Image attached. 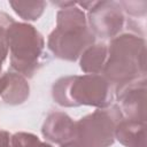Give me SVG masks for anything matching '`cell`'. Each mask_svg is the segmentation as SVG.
<instances>
[{
    "mask_svg": "<svg viewBox=\"0 0 147 147\" xmlns=\"http://www.w3.org/2000/svg\"><path fill=\"white\" fill-rule=\"evenodd\" d=\"M41 133L46 140L61 146L75 140L76 122L63 111H52L42 123Z\"/></svg>",
    "mask_w": 147,
    "mask_h": 147,
    "instance_id": "cell-8",
    "label": "cell"
},
{
    "mask_svg": "<svg viewBox=\"0 0 147 147\" xmlns=\"http://www.w3.org/2000/svg\"><path fill=\"white\" fill-rule=\"evenodd\" d=\"M108 54L106 42H94L88 46L79 57V67L85 74L101 75Z\"/></svg>",
    "mask_w": 147,
    "mask_h": 147,
    "instance_id": "cell-11",
    "label": "cell"
},
{
    "mask_svg": "<svg viewBox=\"0 0 147 147\" xmlns=\"http://www.w3.org/2000/svg\"><path fill=\"white\" fill-rule=\"evenodd\" d=\"M146 78L115 91L118 108L124 118L146 121Z\"/></svg>",
    "mask_w": 147,
    "mask_h": 147,
    "instance_id": "cell-7",
    "label": "cell"
},
{
    "mask_svg": "<svg viewBox=\"0 0 147 147\" xmlns=\"http://www.w3.org/2000/svg\"><path fill=\"white\" fill-rule=\"evenodd\" d=\"M117 105L98 108L76 122V137L82 147H110L115 141V129L123 119Z\"/></svg>",
    "mask_w": 147,
    "mask_h": 147,
    "instance_id": "cell-5",
    "label": "cell"
},
{
    "mask_svg": "<svg viewBox=\"0 0 147 147\" xmlns=\"http://www.w3.org/2000/svg\"><path fill=\"white\" fill-rule=\"evenodd\" d=\"M87 25L94 37L113 39L118 36L125 26V15L116 1H94L86 14Z\"/></svg>",
    "mask_w": 147,
    "mask_h": 147,
    "instance_id": "cell-6",
    "label": "cell"
},
{
    "mask_svg": "<svg viewBox=\"0 0 147 147\" xmlns=\"http://www.w3.org/2000/svg\"><path fill=\"white\" fill-rule=\"evenodd\" d=\"M102 76L115 91L146 78V40L136 31H126L110 39Z\"/></svg>",
    "mask_w": 147,
    "mask_h": 147,
    "instance_id": "cell-1",
    "label": "cell"
},
{
    "mask_svg": "<svg viewBox=\"0 0 147 147\" xmlns=\"http://www.w3.org/2000/svg\"><path fill=\"white\" fill-rule=\"evenodd\" d=\"M52 98L61 107L92 106L107 108L115 98L114 86L102 75H74L56 79L52 86Z\"/></svg>",
    "mask_w": 147,
    "mask_h": 147,
    "instance_id": "cell-3",
    "label": "cell"
},
{
    "mask_svg": "<svg viewBox=\"0 0 147 147\" xmlns=\"http://www.w3.org/2000/svg\"><path fill=\"white\" fill-rule=\"evenodd\" d=\"M61 147H82L77 141H70V142H67V144H63L61 145Z\"/></svg>",
    "mask_w": 147,
    "mask_h": 147,
    "instance_id": "cell-17",
    "label": "cell"
},
{
    "mask_svg": "<svg viewBox=\"0 0 147 147\" xmlns=\"http://www.w3.org/2000/svg\"><path fill=\"white\" fill-rule=\"evenodd\" d=\"M123 11L127 13L131 16H141L145 17L147 2L146 1H121L119 2Z\"/></svg>",
    "mask_w": 147,
    "mask_h": 147,
    "instance_id": "cell-15",
    "label": "cell"
},
{
    "mask_svg": "<svg viewBox=\"0 0 147 147\" xmlns=\"http://www.w3.org/2000/svg\"><path fill=\"white\" fill-rule=\"evenodd\" d=\"M115 139L125 147H146V121L123 118L115 129Z\"/></svg>",
    "mask_w": 147,
    "mask_h": 147,
    "instance_id": "cell-10",
    "label": "cell"
},
{
    "mask_svg": "<svg viewBox=\"0 0 147 147\" xmlns=\"http://www.w3.org/2000/svg\"><path fill=\"white\" fill-rule=\"evenodd\" d=\"M30 96V85L28 79L14 71L8 70L0 75V98L10 106L24 103Z\"/></svg>",
    "mask_w": 147,
    "mask_h": 147,
    "instance_id": "cell-9",
    "label": "cell"
},
{
    "mask_svg": "<svg viewBox=\"0 0 147 147\" xmlns=\"http://www.w3.org/2000/svg\"><path fill=\"white\" fill-rule=\"evenodd\" d=\"M8 147H53L52 145L41 141L38 136L30 132L10 133Z\"/></svg>",
    "mask_w": 147,
    "mask_h": 147,
    "instance_id": "cell-13",
    "label": "cell"
},
{
    "mask_svg": "<svg viewBox=\"0 0 147 147\" xmlns=\"http://www.w3.org/2000/svg\"><path fill=\"white\" fill-rule=\"evenodd\" d=\"M9 5L24 21L39 20L46 8L45 1H9Z\"/></svg>",
    "mask_w": 147,
    "mask_h": 147,
    "instance_id": "cell-12",
    "label": "cell"
},
{
    "mask_svg": "<svg viewBox=\"0 0 147 147\" xmlns=\"http://www.w3.org/2000/svg\"><path fill=\"white\" fill-rule=\"evenodd\" d=\"M10 133L5 130H0V147H8V140H9Z\"/></svg>",
    "mask_w": 147,
    "mask_h": 147,
    "instance_id": "cell-16",
    "label": "cell"
},
{
    "mask_svg": "<svg viewBox=\"0 0 147 147\" xmlns=\"http://www.w3.org/2000/svg\"><path fill=\"white\" fill-rule=\"evenodd\" d=\"M94 42L95 37L87 25L86 14L77 2L57 11L56 28L47 40V47L55 57L75 62Z\"/></svg>",
    "mask_w": 147,
    "mask_h": 147,
    "instance_id": "cell-2",
    "label": "cell"
},
{
    "mask_svg": "<svg viewBox=\"0 0 147 147\" xmlns=\"http://www.w3.org/2000/svg\"><path fill=\"white\" fill-rule=\"evenodd\" d=\"M7 42L10 68L25 78L33 77L49 61L44 37L32 24L14 22L7 31Z\"/></svg>",
    "mask_w": 147,
    "mask_h": 147,
    "instance_id": "cell-4",
    "label": "cell"
},
{
    "mask_svg": "<svg viewBox=\"0 0 147 147\" xmlns=\"http://www.w3.org/2000/svg\"><path fill=\"white\" fill-rule=\"evenodd\" d=\"M15 22V20L7 13L0 11V72L2 63L8 55V42H7V31L9 26Z\"/></svg>",
    "mask_w": 147,
    "mask_h": 147,
    "instance_id": "cell-14",
    "label": "cell"
}]
</instances>
